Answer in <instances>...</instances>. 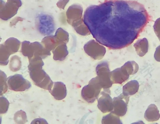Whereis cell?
<instances>
[{
	"instance_id": "cell-14",
	"label": "cell",
	"mask_w": 160,
	"mask_h": 124,
	"mask_svg": "<svg viewBox=\"0 0 160 124\" xmlns=\"http://www.w3.org/2000/svg\"><path fill=\"white\" fill-rule=\"evenodd\" d=\"M121 68L129 75L136 73L139 69L138 64L134 61L127 62Z\"/></svg>"
},
{
	"instance_id": "cell-8",
	"label": "cell",
	"mask_w": 160,
	"mask_h": 124,
	"mask_svg": "<svg viewBox=\"0 0 160 124\" xmlns=\"http://www.w3.org/2000/svg\"><path fill=\"white\" fill-rule=\"evenodd\" d=\"M100 94L101 96L98 100V109L103 113L111 112L113 108V104L109 93L104 91Z\"/></svg>"
},
{
	"instance_id": "cell-13",
	"label": "cell",
	"mask_w": 160,
	"mask_h": 124,
	"mask_svg": "<svg viewBox=\"0 0 160 124\" xmlns=\"http://www.w3.org/2000/svg\"><path fill=\"white\" fill-rule=\"evenodd\" d=\"M137 54L140 57L144 56L148 52V42L146 38L138 40L134 45Z\"/></svg>"
},
{
	"instance_id": "cell-15",
	"label": "cell",
	"mask_w": 160,
	"mask_h": 124,
	"mask_svg": "<svg viewBox=\"0 0 160 124\" xmlns=\"http://www.w3.org/2000/svg\"><path fill=\"white\" fill-rule=\"evenodd\" d=\"M102 123L103 124H122L119 116L111 112L107 115L103 116L102 119Z\"/></svg>"
},
{
	"instance_id": "cell-7",
	"label": "cell",
	"mask_w": 160,
	"mask_h": 124,
	"mask_svg": "<svg viewBox=\"0 0 160 124\" xmlns=\"http://www.w3.org/2000/svg\"><path fill=\"white\" fill-rule=\"evenodd\" d=\"M129 97L124 95L122 93L113 99V108L111 112L121 117L124 116L127 110V106Z\"/></svg>"
},
{
	"instance_id": "cell-4",
	"label": "cell",
	"mask_w": 160,
	"mask_h": 124,
	"mask_svg": "<svg viewBox=\"0 0 160 124\" xmlns=\"http://www.w3.org/2000/svg\"><path fill=\"white\" fill-rule=\"evenodd\" d=\"M102 87L97 76L91 79L88 84L82 88L81 96L86 101L92 103L98 99Z\"/></svg>"
},
{
	"instance_id": "cell-11",
	"label": "cell",
	"mask_w": 160,
	"mask_h": 124,
	"mask_svg": "<svg viewBox=\"0 0 160 124\" xmlns=\"http://www.w3.org/2000/svg\"><path fill=\"white\" fill-rule=\"evenodd\" d=\"M144 117L146 120L149 122L156 121L159 119V111L155 104H151L148 106L145 113Z\"/></svg>"
},
{
	"instance_id": "cell-2",
	"label": "cell",
	"mask_w": 160,
	"mask_h": 124,
	"mask_svg": "<svg viewBox=\"0 0 160 124\" xmlns=\"http://www.w3.org/2000/svg\"><path fill=\"white\" fill-rule=\"evenodd\" d=\"M44 63L40 57L30 60L28 66L30 76L34 84L44 89L50 90L53 82L49 76L42 69Z\"/></svg>"
},
{
	"instance_id": "cell-18",
	"label": "cell",
	"mask_w": 160,
	"mask_h": 124,
	"mask_svg": "<svg viewBox=\"0 0 160 124\" xmlns=\"http://www.w3.org/2000/svg\"><path fill=\"white\" fill-rule=\"evenodd\" d=\"M153 28L155 32L160 41V17L156 21Z\"/></svg>"
},
{
	"instance_id": "cell-10",
	"label": "cell",
	"mask_w": 160,
	"mask_h": 124,
	"mask_svg": "<svg viewBox=\"0 0 160 124\" xmlns=\"http://www.w3.org/2000/svg\"><path fill=\"white\" fill-rule=\"evenodd\" d=\"M129 75L121 68H118L110 72V79L112 84H122L127 80Z\"/></svg>"
},
{
	"instance_id": "cell-16",
	"label": "cell",
	"mask_w": 160,
	"mask_h": 124,
	"mask_svg": "<svg viewBox=\"0 0 160 124\" xmlns=\"http://www.w3.org/2000/svg\"><path fill=\"white\" fill-rule=\"evenodd\" d=\"M14 119L17 123H24L27 121L25 112L21 110L17 112L14 114Z\"/></svg>"
},
{
	"instance_id": "cell-17",
	"label": "cell",
	"mask_w": 160,
	"mask_h": 124,
	"mask_svg": "<svg viewBox=\"0 0 160 124\" xmlns=\"http://www.w3.org/2000/svg\"><path fill=\"white\" fill-rule=\"evenodd\" d=\"M0 99L2 101V102L0 100L1 102L2 103V105L0 104V113H6L7 111L8 108L9 103L7 99L4 97H1Z\"/></svg>"
},
{
	"instance_id": "cell-3",
	"label": "cell",
	"mask_w": 160,
	"mask_h": 124,
	"mask_svg": "<svg viewBox=\"0 0 160 124\" xmlns=\"http://www.w3.org/2000/svg\"><path fill=\"white\" fill-rule=\"evenodd\" d=\"M35 25L38 32L44 36L52 34L56 28L55 23L52 16L44 13H40L37 16L35 19Z\"/></svg>"
},
{
	"instance_id": "cell-9",
	"label": "cell",
	"mask_w": 160,
	"mask_h": 124,
	"mask_svg": "<svg viewBox=\"0 0 160 124\" xmlns=\"http://www.w3.org/2000/svg\"><path fill=\"white\" fill-rule=\"evenodd\" d=\"M54 98L57 100H61L67 95L65 85L61 82H54L51 88L48 90Z\"/></svg>"
},
{
	"instance_id": "cell-12",
	"label": "cell",
	"mask_w": 160,
	"mask_h": 124,
	"mask_svg": "<svg viewBox=\"0 0 160 124\" xmlns=\"http://www.w3.org/2000/svg\"><path fill=\"white\" fill-rule=\"evenodd\" d=\"M139 86V83L137 80H131L123 86L122 94L126 96L133 95L138 91Z\"/></svg>"
},
{
	"instance_id": "cell-19",
	"label": "cell",
	"mask_w": 160,
	"mask_h": 124,
	"mask_svg": "<svg viewBox=\"0 0 160 124\" xmlns=\"http://www.w3.org/2000/svg\"><path fill=\"white\" fill-rule=\"evenodd\" d=\"M154 57L157 61L160 62V45L156 48L154 54Z\"/></svg>"
},
{
	"instance_id": "cell-1",
	"label": "cell",
	"mask_w": 160,
	"mask_h": 124,
	"mask_svg": "<svg viewBox=\"0 0 160 124\" xmlns=\"http://www.w3.org/2000/svg\"><path fill=\"white\" fill-rule=\"evenodd\" d=\"M143 5L134 1L112 0L88 7L83 21L93 37L113 49L131 44L148 21Z\"/></svg>"
},
{
	"instance_id": "cell-5",
	"label": "cell",
	"mask_w": 160,
	"mask_h": 124,
	"mask_svg": "<svg viewBox=\"0 0 160 124\" xmlns=\"http://www.w3.org/2000/svg\"><path fill=\"white\" fill-rule=\"evenodd\" d=\"M97 76L104 91L110 93L109 88L112 85L110 79V71L108 64L102 62L98 65L96 68Z\"/></svg>"
},
{
	"instance_id": "cell-6",
	"label": "cell",
	"mask_w": 160,
	"mask_h": 124,
	"mask_svg": "<svg viewBox=\"0 0 160 124\" xmlns=\"http://www.w3.org/2000/svg\"><path fill=\"white\" fill-rule=\"evenodd\" d=\"M7 82L9 89L16 91H22L28 89L31 86L30 82L19 74L8 77Z\"/></svg>"
}]
</instances>
